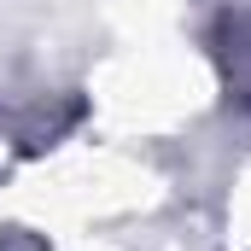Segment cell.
<instances>
[{"label": "cell", "mask_w": 251, "mask_h": 251, "mask_svg": "<svg viewBox=\"0 0 251 251\" xmlns=\"http://www.w3.org/2000/svg\"><path fill=\"white\" fill-rule=\"evenodd\" d=\"M222 59H228V82H234L240 105H251V12L228 24V47H222Z\"/></svg>", "instance_id": "obj_1"}]
</instances>
